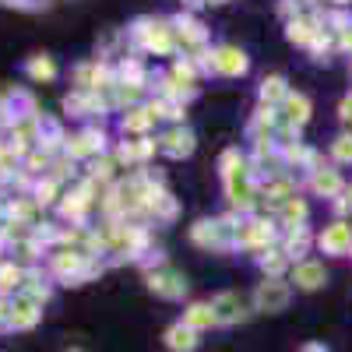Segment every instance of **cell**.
<instances>
[{
  "instance_id": "cell-1",
  "label": "cell",
  "mask_w": 352,
  "mask_h": 352,
  "mask_svg": "<svg viewBox=\"0 0 352 352\" xmlns=\"http://www.w3.org/2000/svg\"><path fill=\"white\" fill-rule=\"evenodd\" d=\"M127 43L138 53H155V56H173L176 53V39H173L169 18H155V14L134 18L131 28H127Z\"/></svg>"
},
{
  "instance_id": "cell-2",
  "label": "cell",
  "mask_w": 352,
  "mask_h": 352,
  "mask_svg": "<svg viewBox=\"0 0 352 352\" xmlns=\"http://www.w3.org/2000/svg\"><path fill=\"white\" fill-rule=\"evenodd\" d=\"M190 60H197L201 74H208V78H243L250 71V60H247V53L240 46H232V43H219V46H208L204 53L190 56Z\"/></svg>"
},
{
  "instance_id": "cell-3",
  "label": "cell",
  "mask_w": 352,
  "mask_h": 352,
  "mask_svg": "<svg viewBox=\"0 0 352 352\" xmlns=\"http://www.w3.org/2000/svg\"><path fill=\"white\" fill-rule=\"evenodd\" d=\"M169 25H173V39H176V53H180V56H197V53H204V50L212 46L208 32H204V25L190 11L173 14Z\"/></svg>"
},
{
  "instance_id": "cell-4",
  "label": "cell",
  "mask_w": 352,
  "mask_h": 352,
  "mask_svg": "<svg viewBox=\"0 0 352 352\" xmlns=\"http://www.w3.org/2000/svg\"><path fill=\"white\" fill-rule=\"evenodd\" d=\"M106 141H109V134H106L99 124H85L81 131L67 134L64 152H67L74 162H92V159L106 155Z\"/></svg>"
},
{
  "instance_id": "cell-5",
  "label": "cell",
  "mask_w": 352,
  "mask_h": 352,
  "mask_svg": "<svg viewBox=\"0 0 352 352\" xmlns=\"http://www.w3.org/2000/svg\"><path fill=\"white\" fill-rule=\"evenodd\" d=\"M144 282H148V292H155L159 300H184L187 296V278L173 264H159V268L144 272Z\"/></svg>"
},
{
  "instance_id": "cell-6",
  "label": "cell",
  "mask_w": 352,
  "mask_h": 352,
  "mask_svg": "<svg viewBox=\"0 0 352 352\" xmlns=\"http://www.w3.org/2000/svg\"><path fill=\"white\" fill-rule=\"evenodd\" d=\"M289 300H292L289 278H264L254 289V310H261V314H278L289 307Z\"/></svg>"
},
{
  "instance_id": "cell-7",
  "label": "cell",
  "mask_w": 352,
  "mask_h": 352,
  "mask_svg": "<svg viewBox=\"0 0 352 352\" xmlns=\"http://www.w3.org/2000/svg\"><path fill=\"white\" fill-rule=\"evenodd\" d=\"M155 141H159V152L169 155V159H187L194 152V144H197L194 131L187 124H169L162 134H155Z\"/></svg>"
},
{
  "instance_id": "cell-8",
  "label": "cell",
  "mask_w": 352,
  "mask_h": 352,
  "mask_svg": "<svg viewBox=\"0 0 352 352\" xmlns=\"http://www.w3.org/2000/svg\"><path fill=\"white\" fill-rule=\"evenodd\" d=\"M43 320V307L36 300H28V296H11L8 300V317H4V328H14V331H28V328H36Z\"/></svg>"
},
{
  "instance_id": "cell-9",
  "label": "cell",
  "mask_w": 352,
  "mask_h": 352,
  "mask_svg": "<svg viewBox=\"0 0 352 352\" xmlns=\"http://www.w3.org/2000/svg\"><path fill=\"white\" fill-rule=\"evenodd\" d=\"M317 250L331 257H345L352 250V226L345 219H335L331 226H324L317 232Z\"/></svg>"
},
{
  "instance_id": "cell-10",
  "label": "cell",
  "mask_w": 352,
  "mask_h": 352,
  "mask_svg": "<svg viewBox=\"0 0 352 352\" xmlns=\"http://www.w3.org/2000/svg\"><path fill=\"white\" fill-rule=\"evenodd\" d=\"M212 310H215V320L219 324H240V320H247L250 317V310H247V300L240 296V292H232V289H226V292H219V296L212 300Z\"/></svg>"
},
{
  "instance_id": "cell-11",
  "label": "cell",
  "mask_w": 352,
  "mask_h": 352,
  "mask_svg": "<svg viewBox=\"0 0 352 352\" xmlns=\"http://www.w3.org/2000/svg\"><path fill=\"white\" fill-rule=\"evenodd\" d=\"M278 247L285 250V257L296 264V261H307L310 247H317V232L310 226H296V229H282V240Z\"/></svg>"
},
{
  "instance_id": "cell-12",
  "label": "cell",
  "mask_w": 352,
  "mask_h": 352,
  "mask_svg": "<svg viewBox=\"0 0 352 352\" xmlns=\"http://www.w3.org/2000/svg\"><path fill=\"white\" fill-rule=\"evenodd\" d=\"M324 282H328V272H324V264L314 261V257L296 261V264L289 268V285H296V289H303V292H314V289H320Z\"/></svg>"
},
{
  "instance_id": "cell-13",
  "label": "cell",
  "mask_w": 352,
  "mask_h": 352,
  "mask_svg": "<svg viewBox=\"0 0 352 352\" xmlns=\"http://www.w3.org/2000/svg\"><path fill=\"white\" fill-rule=\"evenodd\" d=\"M307 187H310L314 194H320V197H342V194H345L342 173H338L335 166H324V162L307 173Z\"/></svg>"
},
{
  "instance_id": "cell-14",
  "label": "cell",
  "mask_w": 352,
  "mask_h": 352,
  "mask_svg": "<svg viewBox=\"0 0 352 352\" xmlns=\"http://www.w3.org/2000/svg\"><path fill=\"white\" fill-rule=\"evenodd\" d=\"M317 32H320V14H314V11L296 14V18L285 21V39H289L292 46H303V50H307Z\"/></svg>"
},
{
  "instance_id": "cell-15",
  "label": "cell",
  "mask_w": 352,
  "mask_h": 352,
  "mask_svg": "<svg viewBox=\"0 0 352 352\" xmlns=\"http://www.w3.org/2000/svg\"><path fill=\"white\" fill-rule=\"evenodd\" d=\"M278 113H282V120H285V124H292V127L300 131V127L310 120L314 106H310V99H307L303 92H289V96H285V102L278 106Z\"/></svg>"
},
{
  "instance_id": "cell-16",
  "label": "cell",
  "mask_w": 352,
  "mask_h": 352,
  "mask_svg": "<svg viewBox=\"0 0 352 352\" xmlns=\"http://www.w3.org/2000/svg\"><path fill=\"white\" fill-rule=\"evenodd\" d=\"M43 257H46V247L39 236H28V240L8 247V261L21 264V268H36V264H43Z\"/></svg>"
},
{
  "instance_id": "cell-17",
  "label": "cell",
  "mask_w": 352,
  "mask_h": 352,
  "mask_svg": "<svg viewBox=\"0 0 352 352\" xmlns=\"http://www.w3.org/2000/svg\"><path fill=\"white\" fill-rule=\"evenodd\" d=\"M124 116H120V127L127 131V134H138V138H144L152 127H155V116L148 113V106L144 102H138V106H127V109H120Z\"/></svg>"
},
{
  "instance_id": "cell-18",
  "label": "cell",
  "mask_w": 352,
  "mask_h": 352,
  "mask_svg": "<svg viewBox=\"0 0 352 352\" xmlns=\"http://www.w3.org/2000/svg\"><path fill=\"white\" fill-rule=\"evenodd\" d=\"M25 278H28V268L14 261H0V300H11L25 289Z\"/></svg>"
},
{
  "instance_id": "cell-19",
  "label": "cell",
  "mask_w": 352,
  "mask_h": 352,
  "mask_svg": "<svg viewBox=\"0 0 352 352\" xmlns=\"http://www.w3.org/2000/svg\"><path fill=\"white\" fill-rule=\"evenodd\" d=\"M307 219H310V204L296 194V197H289L282 208L275 212V222H278V229H296V226H307Z\"/></svg>"
},
{
  "instance_id": "cell-20",
  "label": "cell",
  "mask_w": 352,
  "mask_h": 352,
  "mask_svg": "<svg viewBox=\"0 0 352 352\" xmlns=\"http://www.w3.org/2000/svg\"><path fill=\"white\" fill-rule=\"evenodd\" d=\"M25 78H32L36 85H50V81H56V74H60V67H56V60L50 53H36V56H28L25 60Z\"/></svg>"
},
{
  "instance_id": "cell-21",
  "label": "cell",
  "mask_w": 352,
  "mask_h": 352,
  "mask_svg": "<svg viewBox=\"0 0 352 352\" xmlns=\"http://www.w3.org/2000/svg\"><path fill=\"white\" fill-rule=\"evenodd\" d=\"M162 342H166V349H169V352H194V349L201 345L197 331H194V328H187L184 320H176L173 328H166Z\"/></svg>"
},
{
  "instance_id": "cell-22",
  "label": "cell",
  "mask_w": 352,
  "mask_h": 352,
  "mask_svg": "<svg viewBox=\"0 0 352 352\" xmlns=\"http://www.w3.org/2000/svg\"><path fill=\"white\" fill-rule=\"evenodd\" d=\"M289 92H292V88L285 85L282 74H268V78L261 81V88H257V106H275V109H278Z\"/></svg>"
},
{
  "instance_id": "cell-23",
  "label": "cell",
  "mask_w": 352,
  "mask_h": 352,
  "mask_svg": "<svg viewBox=\"0 0 352 352\" xmlns=\"http://www.w3.org/2000/svg\"><path fill=\"white\" fill-rule=\"evenodd\" d=\"M254 264L264 272V278H282V272L289 268V257H285V250L275 243V247H268V250H261V254H254Z\"/></svg>"
},
{
  "instance_id": "cell-24",
  "label": "cell",
  "mask_w": 352,
  "mask_h": 352,
  "mask_svg": "<svg viewBox=\"0 0 352 352\" xmlns=\"http://www.w3.org/2000/svg\"><path fill=\"white\" fill-rule=\"evenodd\" d=\"M184 324H187V328H194L197 335H201V331H208V328H215L219 320H215V310H212V303H204V300L190 303V307L184 310Z\"/></svg>"
},
{
  "instance_id": "cell-25",
  "label": "cell",
  "mask_w": 352,
  "mask_h": 352,
  "mask_svg": "<svg viewBox=\"0 0 352 352\" xmlns=\"http://www.w3.org/2000/svg\"><path fill=\"white\" fill-rule=\"evenodd\" d=\"M60 194H64V184H56L53 176H39V180L32 184V194H28V197H32L39 208H46V204L60 201Z\"/></svg>"
},
{
  "instance_id": "cell-26",
  "label": "cell",
  "mask_w": 352,
  "mask_h": 352,
  "mask_svg": "<svg viewBox=\"0 0 352 352\" xmlns=\"http://www.w3.org/2000/svg\"><path fill=\"white\" fill-rule=\"evenodd\" d=\"M331 159L338 166H352V131H345L331 141Z\"/></svg>"
},
{
  "instance_id": "cell-27",
  "label": "cell",
  "mask_w": 352,
  "mask_h": 352,
  "mask_svg": "<svg viewBox=\"0 0 352 352\" xmlns=\"http://www.w3.org/2000/svg\"><path fill=\"white\" fill-rule=\"evenodd\" d=\"M338 116H342V124H345V127L352 131V92H349V96L342 99V106H338Z\"/></svg>"
},
{
  "instance_id": "cell-28",
  "label": "cell",
  "mask_w": 352,
  "mask_h": 352,
  "mask_svg": "<svg viewBox=\"0 0 352 352\" xmlns=\"http://www.w3.org/2000/svg\"><path fill=\"white\" fill-rule=\"evenodd\" d=\"M335 43H338V50H342V53H349V56H352V28L338 32V36H335Z\"/></svg>"
},
{
  "instance_id": "cell-29",
  "label": "cell",
  "mask_w": 352,
  "mask_h": 352,
  "mask_svg": "<svg viewBox=\"0 0 352 352\" xmlns=\"http://www.w3.org/2000/svg\"><path fill=\"white\" fill-rule=\"evenodd\" d=\"M4 317H8V300H0V324H4Z\"/></svg>"
},
{
  "instance_id": "cell-30",
  "label": "cell",
  "mask_w": 352,
  "mask_h": 352,
  "mask_svg": "<svg viewBox=\"0 0 352 352\" xmlns=\"http://www.w3.org/2000/svg\"><path fill=\"white\" fill-rule=\"evenodd\" d=\"M303 352H328L324 345H303Z\"/></svg>"
},
{
  "instance_id": "cell-31",
  "label": "cell",
  "mask_w": 352,
  "mask_h": 352,
  "mask_svg": "<svg viewBox=\"0 0 352 352\" xmlns=\"http://www.w3.org/2000/svg\"><path fill=\"white\" fill-rule=\"evenodd\" d=\"M345 197H349V204H352V184H345Z\"/></svg>"
},
{
  "instance_id": "cell-32",
  "label": "cell",
  "mask_w": 352,
  "mask_h": 352,
  "mask_svg": "<svg viewBox=\"0 0 352 352\" xmlns=\"http://www.w3.org/2000/svg\"><path fill=\"white\" fill-rule=\"evenodd\" d=\"M4 254H8V247H4V243H0V261H4Z\"/></svg>"
},
{
  "instance_id": "cell-33",
  "label": "cell",
  "mask_w": 352,
  "mask_h": 352,
  "mask_svg": "<svg viewBox=\"0 0 352 352\" xmlns=\"http://www.w3.org/2000/svg\"><path fill=\"white\" fill-rule=\"evenodd\" d=\"M67 352H81V349H67Z\"/></svg>"
},
{
  "instance_id": "cell-34",
  "label": "cell",
  "mask_w": 352,
  "mask_h": 352,
  "mask_svg": "<svg viewBox=\"0 0 352 352\" xmlns=\"http://www.w3.org/2000/svg\"><path fill=\"white\" fill-rule=\"evenodd\" d=\"M349 71H352V67H349Z\"/></svg>"
},
{
  "instance_id": "cell-35",
  "label": "cell",
  "mask_w": 352,
  "mask_h": 352,
  "mask_svg": "<svg viewBox=\"0 0 352 352\" xmlns=\"http://www.w3.org/2000/svg\"><path fill=\"white\" fill-rule=\"evenodd\" d=\"M349 254H352V250H349Z\"/></svg>"
}]
</instances>
